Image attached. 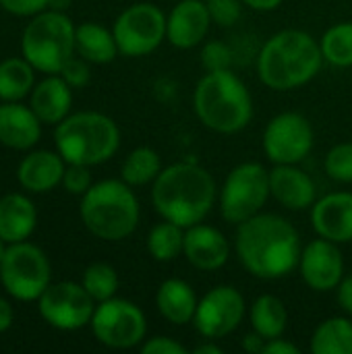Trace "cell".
I'll return each mask as SVG.
<instances>
[{"label": "cell", "instance_id": "cell-1", "mask_svg": "<svg viewBox=\"0 0 352 354\" xmlns=\"http://www.w3.org/2000/svg\"><path fill=\"white\" fill-rule=\"evenodd\" d=\"M301 253L297 228L278 214H257L239 224L237 255L255 278L278 280L293 274Z\"/></svg>", "mask_w": 352, "mask_h": 354}, {"label": "cell", "instance_id": "cell-2", "mask_svg": "<svg viewBox=\"0 0 352 354\" xmlns=\"http://www.w3.org/2000/svg\"><path fill=\"white\" fill-rule=\"evenodd\" d=\"M151 201L156 212L183 228L199 224L216 201L212 174L195 162H178L164 168L154 180Z\"/></svg>", "mask_w": 352, "mask_h": 354}, {"label": "cell", "instance_id": "cell-3", "mask_svg": "<svg viewBox=\"0 0 352 354\" xmlns=\"http://www.w3.org/2000/svg\"><path fill=\"white\" fill-rule=\"evenodd\" d=\"M322 62V46L309 33L284 29L263 44L257 56V73L270 89L288 91L309 83L319 73Z\"/></svg>", "mask_w": 352, "mask_h": 354}, {"label": "cell", "instance_id": "cell-4", "mask_svg": "<svg viewBox=\"0 0 352 354\" xmlns=\"http://www.w3.org/2000/svg\"><path fill=\"white\" fill-rule=\"evenodd\" d=\"M193 108L207 129L222 135L243 131L253 116L249 89L230 68L207 73L197 83Z\"/></svg>", "mask_w": 352, "mask_h": 354}, {"label": "cell", "instance_id": "cell-5", "mask_svg": "<svg viewBox=\"0 0 352 354\" xmlns=\"http://www.w3.org/2000/svg\"><path fill=\"white\" fill-rule=\"evenodd\" d=\"M79 214L93 236L116 243L135 232L139 201L124 180H100L81 197Z\"/></svg>", "mask_w": 352, "mask_h": 354}, {"label": "cell", "instance_id": "cell-6", "mask_svg": "<svg viewBox=\"0 0 352 354\" xmlns=\"http://www.w3.org/2000/svg\"><path fill=\"white\" fill-rule=\"evenodd\" d=\"M56 151L66 164L98 166L108 162L120 145L116 122L102 112L68 114L54 131Z\"/></svg>", "mask_w": 352, "mask_h": 354}, {"label": "cell", "instance_id": "cell-7", "mask_svg": "<svg viewBox=\"0 0 352 354\" xmlns=\"http://www.w3.org/2000/svg\"><path fill=\"white\" fill-rule=\"evenodd\" d=\"M21 56L46 75H58L75 56V25L62 10H44L21 35Z\"/></svg>", "mask_w": 352, "mask_h": 354}, {"label": "cell", "instance_id": "cell-8", "mask_svg": "<svg viewBox=\"0 0 352 354\" xmlns=\"http://www.w3.org/2000/svg\"><path fill=\"white\" fill-rule=\"evenodd\" d=\"M52 270L46 253L27 241L6 245L0 261V282L4 290L23 303L37 301L52 284Z\"/></svg>", "mask_w": 352, "mask_h": 354}, {"label": "cell", "instance_id": "cell-9", "mask_svg": "<svg viewBox=\"0 0 352 354\" xmlns=\"http://www.w3.org/2000/svg\"><path fill=\"white\" fill-rule=\"evenodd\" d=\"M270 195V172L257 162H245L230 170L222 185L220 214L230 224H243L261 212Z\"/></svg>", "mask_w": 352, "mask_h": 354}, {"label": "cell", "instance_id": "cell-10", "mask_svg": "<svg viewBox=\"0 0 352 354\" xmlns=\"http://www.w3.org/2000/svg\"><path fill=\"white\" fill-rule=\"evenodd\" d=\"M89 326L100 344L116 351H127L141 344L147 332L143 311L135 303L114 297L98 303Z\"/></svg>", "mask_w": 352, "mask_h": 354}, {"label": "cell", "instance_id": "cell-11", "mask_svg": "<svg viewBox=\"0 0 352 354\" xmlns=\"http://www.w3.org/2000/svg\"><path fill=\"white\" fill-rule=\"evenodd\" d=\"M168 19L151 2H137L124 8L114 21L112 33L124 56L151 54L166 39Z\"/></svg>", "mask_w": 352, "mask_h": 354}, {"label": "cell", "instance_id": "cell-12", "mask_svg": "<svg viewBox=\"0 0 352 354\" xmlns=\"http://www.w3.org/2000/svg\"><path fill=\"white\" fill-rule=\"evenodd\" d=\"M41 319L62 332H75L91 324L95 301L77 282L50 284L44 295L35 301Z\"/></svg>", "mask_w": 352, "mask_h": 354}, {"label": "cell", "instance_id": "cell-13", "mask_svg": "<svg viewBox=\"0 0 352 354\" xmlns=\"http://www.w3.org/2000/svg\"><path fill=\"white\" fill-rule=\"evenodd\" d=\"M313 147V127L297 112H282L263 133V151L274 164H299Z\"/></svg>", "mask_w": 352, "mask_h": 354}, {"label": "cell", "instance_id": "cell-14", "mask_svg": "<svg viewBox=\"0 0 352 354\" xmlns=\"http://www.w3.org/2000/svg\"><path fill=\"white\" fill-rule=\"evenodd\" d=\"M245 317V299L232 286L212 288L199 303L193 317L195 330L207 338H224L232 334Z\"/></svg>", "mask_w": 352, "mask_h": 354}, {"label": "cell", "instance_id": "cell-15", "mask_svg": "<svg viewBox=\"0 0 352 354\" xmlns=\"http://www.w3.org/2000/svg\"><path fill=\"white\" fill-rule=\"evenodd\" d=\"M299 268L309 288L317 292H328L338 288L344 274V259L336 243L319 236L303 249Z\"/></svg>", "mask_w": 352, "mask_h": 354}, {"label": "cell", "instance_id": "cell-16", "mask_svg": "<svg viewBox=\"0 0 352 354\" xmlns=\"http://www.w3.org/2000/svg\"><path fill=\"white\" fill-rule=\"evenodd\" d=\"M313 230L332 243L352 241V193H330L311 207Z\"/></svg>", "mask_w": 352, "mask_h": 354}, {"label": "cell", "instance_id": "cell-17", "mask_svg": "<svg viewBox=\"0 0 352 354\" xmlns=\"http://www.w3.org/2000/svg\"><path fill=\"white\" fill-rule=\"evenodd\" d=\"M183 253L193 268L201 272H214V270H220L228 261L230 243L218 228L205 226L199 222L187 228Z\"/></svg>", "mask_w": 352, "mask_h": 354}, {"label": "cell", "instance_id": "cell-18", "mask_svg": "<svg viewBox=\"0 0 352 354\" xmlns=\"http://www.w3.org/2000/svg\"><path fill=\"white\" fill-rule=\"evenodd\" d=\"M210 25L212 17L203 0H180L168 15L166 37L172 46L189 50L201 44Z\"/></svg>", "mask_w": 352, "mask_h": 354}, {"label": "cell", "instance_id": "cell-19", "mask_svg": "<svg viewBox=\"0 0 352 354\" xmlns=\"http://www.w3.org/2000/svg\"><path fill=\"white\" fill-rule=\"evenodd\" d=\"M41 120L21 102L0 104V143L8 149H31L41 137Z\"/></svg>", "mask_w": 352, "mask_h": 354}, {"label": "cell", "instance_id": "cell-20", "mask_svg": "<svg viewBox=\"0 0 352 354\" xmlns=\"http://www.w3.org/2000/svg\"><path fill=\"white\" fill-rule=\"evenodd\" d=\"M270 191L280 205L293 212L313 207L315 203L313 178L295 164H276L270 170Z\"/></svg>", "mask_w": 352, "mask_h": 354}, {"label": "cell", "instance_id": "cell-21", "mask_svg": "<svg viewBox=\"0 0 352 354\" xmlns=\"http://www.w3.org/2000/svg\"><path fill=\"white\" fill-rule=\"evenodd\" d=\"M66 170V162L58 151H31L27 153L19 168L17 180L29 193H50L58 185H62V176Z\"/></svg>", "mask_w": 352, "mask_h": 354}, {"label": "cell", "instance_id": "cell-22", "mask_svg": "<svg viewBox=\"0 0 352 354\" xmlns=\"http://www.w3.org/2000/svg\"><path fill=\"white\" fill-rule=\"evenodd\" d=\"M29 106L44 124H58L71 112L73 87L60 75H48L29 93Z\"/></svg>", "mask_w": 352, "mask_h": 354}, {"label": "cell", "instance_id": "cell-23", "mask_svg": "<svg viewBox=\"0 0 352 354\" xmlns=\"http://www.w3.org/2000/svg\"><path fill=\"white\" fill-rule=\"evenodd\" d=\"M37 224L33 201L23 193H8L0 199V239L6 245L27 241Z\"/></svg>", "mask_w": 352, "mask_h": 354}, {"label": "cell", "instance_id": "cell-24", "mask_svg": "<svg viewBox=\"0 0 352 354\" xmlns=\"http://www.w3.org/2000/svg\"><path fill=\"white\" fill-rule=\"evenodd\" d=\"M197 295L195 290L178 278L164 280L158 288L156 295V305L158 311L162 313L164 319H168L174 326H185L191 324L197 311Z\"/></svg>", "mask_w": 352, "mask_h": 354}, {"label": "cell", "instance_id": "cell-25", "mask_svg": "<svg viewBox=\"0 0 352 354\" xmlns=\"http://www.w3.org/2000/svg\"><path fill=\"white\" fill-rule=\"evenodd\" d=\"M75 52L87 62L108 64L116 58L120 50L112 31H108L100 23L87 21L75 27Z\"/></svg>", "mask_w": 352, "mask_h": 354}, {"label": "cell", "instance_id": "cell-26", "mask_svg": "<svg viewBox=\"0 0 352 354\" xmlns=\"http://www.w3.org/2000/svg\"><path fill=\"white\" fill-rule=\"evenodd\" d=\"M35 87V68L21 56L0 62V100L21 102Z\"/></svg>", "mask_w": 352, "mask_h": 354}, {"label": "cell", "instance_id": "cell-27", "mask_svg": "<svg viewBox=\"0 0 352 354\" xmlns=\"http://www.w3.org/2000/svg\"><path fill=\"white\" fill-rule=\"evenodd\" d=\"M313 354H352V322L346 317H330L317 326L311 336Z\"/></svg>", "mask_w": 352, "mask_h": 354}, {"label": "cell", "instance_id": "cell-28", "mask_svg": "<svg viewBox=\"0 0 352 354\" xmlns=\"http://www.w3.org/2000/svg\"><path fill=\"white\" fill-rule=\"evenodd\" d=\"M288 324V313L284 303L274 295L259 297L251 307V326L253 332L263 336L266 340L278 338L284 334Z\"/></svg>", "mask_w": 352, "mask_h": 354}, {"label": "cell", "instance_id": "cell-29", "mask_svg": "<svg viewBox=\"0 0 352 354\" xmlns=\"http://www.w3.org/2000/svg\"><path fill=\"white\" fill-rule=\"evenodd\" d=\"M147 251L156 261H172L185 251V228L164 220L147 234Z\"/></svg>", "mask_w": 352, "mask_h": 354}, {"label": "cell", "instance_id": "cell-30", "mask_svg": "<svg viewBox=\"0 0 352 354\" xmlns=\"http://www.w3.org/2000/svg\"><path fill=\"white\" fill-rule=\"evenodd\" d=\"M160 172L162 162L158 151H154L151 147H137L122 162V180L131 187L154 183Z\"/></svg>", "mask_w": 352, "mask_h": 354}, {"label": "cell", "instance_id": "cell-31", "mask_svg": "<svg viewBox=\"0 0 352 354\" xmlns=\"http://www.w3.org/2000/svg\"><path fill=\"white\" fill-rule=\"evenodd\" d=\"M322 54L324 60H328L334 66H352V23H338L330 27L322 41Z\"/></svg>", "mask_w": 352, "mask_h": 354}, {"label": "cell", "instance_id": "cell-32", "mask_svg": "<svg viewBox=\"0 0 352 354\" xmlns=\"http://www.w3.org/2000/svg\"><path fill=\"white\" fill-rule=\"evenodd\" d=\"M81 284L95 303H104V301H108V299H112L116 295V290H118V274L108 263H93L83 272Z\"/></svg>", "mask_w": 352, "mask_h": 354}, {"label": "cell", "instance_id": "cell-33", "mask_svg": "<svg viewBox=\"0 0 352 354\" xmlns=\"http://www.w3.org/2000/svg\"><path fill=\"white\" fill-rule=\"evenodd\" d=\"M324 168L330 178L338 183H352V143L334 145L326 156Z\"/></svg>", "mask_w": 352, "mask_h": 354}, {"label": "cell", "instance_id": "cell-34", "mask_svg": "<svg viewBox=\"0 0 352 354\" xmlns=\"http://www.w3.org/2000/svg\"><path fill=\"white\" fill-rule=\"evenodd\" d=\"M201 64L207 73L228 71L232 64V50L224 41H207L201 50Z\"/></svg>", "mask_w": 352, "mask_h": 354}, {"label": "cell", "instance_id": "cell-35", "mask_svg": "<svg viewBox=\"0 0 352 354\" xmlns=\"http://www.w3.org/2000/svg\"><path fill=\"white\" fill-rule=\"evenodd\" d=\"M93 180H91V172L89 166L83 164H66L64 176H62V187L66 193L71 195H85L91 189Z\"/></svg>", "mask_w": 352, "mask_h": 354}, {"label": "cell", "instance_id": "cell-36", "mask_svg": "<svg viewBox=\"0 0 352 354\" xmlns=\"http://www.w3.org/2000/svg\"><path fill=\"white\" fill-rule=\"evenodd\" d=\"M207 10L212 17V23H218L222 27H230L241 17V0H207Z\"/></svg>", "mask_w": 352, "mask_h": 354}, {"label": "cell", "instance_id": "cell-37", "mask_svg": "<svg viewBox=\"0 0 352 354\" xmlns=\"http://www.w3.org/2000/svg\"><path fill=\"white\" fill-rule=\"evenodd\" d=\"M73 89H79V87H85L87 83H89V79H91V71H89V66H87V60H83L81 56L79 58H71L64 66H62V71L58 73Z\"/></svg>", "mask_w": 352, "mask_h": 354}, {"label": "cell", "instance_id": "cell-38", "mask_svg": "<svg viewBox=\"0 0 352 354\" xmlns=\"http://www.w3.org/2000/svg\"><path fill=\"white\" fill-rule=\"evenodd\" d=\"M0 6L15 17H35L50 8V0H0Z\"/></svg>", "mask_w": 352, "mask_h": 354}, {"label": "cell", "instance_id": "cell-39", "mask_svg": "<svg viewBox=\"0 0 352 354\" xmlns=\"http://www.w3.org/2000/svg\"><path fill=\"white\" fill-rule=\"evenodd\" d=\"M141 353L143 354H187V348L170 338H164V336H156V338H149L147 342H143L141 346Z\"/></svg>", "mask_w": 352, "mask_h": 354}, {"label": "cell", "instance_id": "cell-40", "mask_svg": "<svg viewBox=\"0 0 352 354\" xmlns=\"http://www.w3.org/2000/svg\"><path fill=\"white\" fill-rule=\"evenodd\" d=\"M338 305L344 313L352 315V276L342 278L338 284Z\"/></svg>", "mask_w": 352, "mask_h": 354}, {"label": "cell", "instance_id": "cell-41", "mask_svg": "<svg viewBox=\"0 0 352 354\" xmlns=\"http://www.w3.org/2000/svg\"><path fill=\"white\" fill-rule=\"evenodd\" d=\"M263 354H299V348L278 336V338H272L266 342Z\"/></svg>", "mask_w": 352, "mask_h": 354}, {"label": "cell", "instance_id": "cell-42", "mask_svg": "<svg viewBox=\"0 0 352 354\" xmlns=\"http://www.w3.org/2000/svg\"><path fill=\"white\" fill-rule=\"evenodd\" d=\"M266 342H268V340H266L263 336H259L257 332H253V334H247V336L243 338V348L249 354H263Z\"/></svg>", "mask_w": 352, "mask_h": 354}, {"label": "cell", "instance_id": "cell-43", "mask_svg": "<svg viewBox=\"0 0 352 354\" xmlns=\"http://www.w3.org/2000/svg\"><path fill=\"white\" fill-rule=\"evenodd\" d=\"M12 319H15V313H12L10 303L4 297H0V334H4L6 330H10Z\"/></svg>", "mask_w": 352, "mask_h": 354}, {"label": "cell", "instance_id": "cell-44", "mask_svg": "<svg viewBox=\"0 0 352 354\" xmlns=\"http://www.w3.org/2000/svg\"><path fill=\"white\" fill-rule=\"evenodd\" d=\"M243 4L251 6L253 10H276L282 0H241Z\"/></svg>", "mask_w": 352, "mask_h": 354}, {"label": "cell", "instance_id": "cell-45", "mask_svg": "<svg viewBox=\"0 0 352 354\" xmlns=\"http://www.w3.org/2000/svg\"><path fill=\"white\" fill-rule=\"evenodd\" d=\"M195 354H222L224 351L218 346V344H199V346H195Z\"/></svg>", "mask_w": 352, "mask_h": 354}, {"label": "cell", "instance_id": "cell-46", "mask_svg": "<svg viewBox=\"0 0 352 354\" xmlns=\"http://www.w3.org/2000/svg\"><path fill=\"white\" fill-rule=\"evenodd\" d=\"M71 6V0H50V8L52 10H66Z\"/></svg>", "mask_w": 352, "mask_h": 354}, {"label": "cell", "instance_id": "cell-47", "mask_svg": "<svg viewBox=\"0 0 352 354\" xmlns=\"http://www.w3.org/2000/svg\"><path fill=\"white\" fill-rule=\"evenodd\" d=\"M4 251H6V243L0 239V261H2V255H4Z\"/></svg>", "mask_w": 352, "mask_h": 354}]
</instances>
